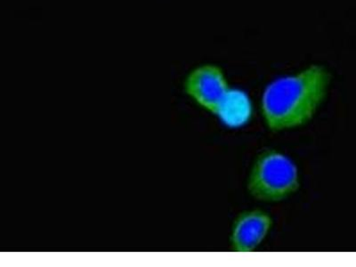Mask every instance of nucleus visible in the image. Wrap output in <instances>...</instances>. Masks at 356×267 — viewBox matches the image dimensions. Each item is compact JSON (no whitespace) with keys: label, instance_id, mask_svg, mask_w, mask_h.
<instances>
[{"label":"nucleus","instance_id":"f257e3e1","mask_svg":"<svg viewBox=\"0 0 356 267\" xmlns=\"http://www.w3.org/2000/svg\"><path fill=\"white\" fill-rule=\"evenodd\" d=\"M330 84L328 70L319 65L270 82L261 98L266 126L279 132L307 125L326 99Z\"/></svg>","mask_w":356,"mask_h":267},{"label":"nucleus","instance_id":"20e7f679","mask_svg":"<svg viewBox=\"0 0 356 267\" xmlns=\"http://www.w3.org/2000/svg\"><path fill=\"white\" fill-rule=\"evenodd\" d=\"M273 219L262 209H250L240 213L232 225L229 243L234 252L247 253L256 250L271 231Z\"/></svg>","mask_w":356,"mask_h":267},{"label":"nucleus","instance_id":"7ed1b4c3","mask_svg":"<svg viewBox=\"0 0 356 267\" xmlns=\"http://www.w3.org/2000/svg\"><path fill=\"white\" fill-rule=\"evenodd\" d=\"M184 92L199 106L220 116L231 95L230 85L224 70L216 65L196 67L187 75Z\"/></svg>","mask_w":356,"mask_h":267},{"label":"nucleus","instance_id":"f03ea898","mask_svg":"<svg viewBox=\"0 0 356 267\" xmlns=\"http://www.w3.org/2000/svg\"><path fill=\"white\" fill-rule=\"evenodd\" d=\"M300 187V171L295 161L275 149L257 155L247 180L250 195L263 202H282Z\"/></svg>","mask_w":356,"mask_h":267}]
</instances>
